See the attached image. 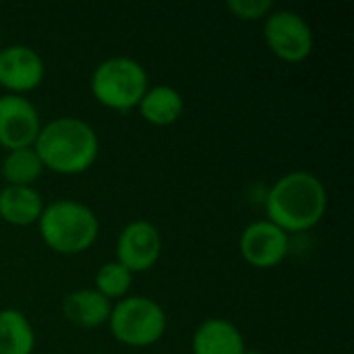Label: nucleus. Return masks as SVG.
<instances>
[{
  "label": "nucleus",
  "mask_w": 354,
  "mask_h": 354,
  "mask_svg": "<svg viewBox=\"0 0 354 354\" xmlns=\"http://www.w3.org/2000/svg\"><path fill=\"white\" fill-rule=\"evenodd\" d=\"M326 209V185L319 176L305 170L280 176L266 197V220L282 228L288 236L292 232H307L315 228L324 220Z\"/></svg>",
  "instance_id": "nucleus-1"
},
{
  "label": "nucleus",
  "mask_w": 354,
  "mask_h": 354,
  "mask_svg": "<svg viewBox=\"0 0 354 354\" xmlns=\"http://www.w3.org/2000/svg\"><path fill=\"white\" fill-rule=\"evenodd\" d=\"M44 170L75 176L87 172L100 153L95 129L77 116H60L41 124L33 143Z\"/></svg>",
  "instance_id": "nucleus-2"
},
{
  "label": "nucleus",
  "mask_w": 354,
  "mask_h": 354,
  "mask_svg": "<svg viewBox=\"0 0 354 354\" xmlns=\"http://www.w3.org/2000/svg\"><path fill=\"white\" fill-rule=\"evenodd\" d=\"M39 236L58 255H79L93 247L100 234L95 212L77 199L48 203L37 220Z\"/></svg>",
  "instance_id": "nucleus-3"
},
{
  "label": "nucleus",
  "mask_w": 354,
  "mask_h": 354,
  "mask_svg": "<svg viewBox=\"0 0 354 354\" xmlns=\"http://www.w3.org/2000/svg\"><path fill=\"white\" fill-rule=\"evenodd\" d=\"M89 87L97 104L104 108L129 112L139 106L149 87V77L139 60L129 56H112L93 68Z\"/></svg>",
  "instance_id": "nucleus-4"
},
{
  "label": "nucleus",
  "mask_w": 354,
  "mask_h": 354,
  "mask_svg": "<svg viewBox=\"0 0 354 354\" xmlns=\"http://www.w3.org/2000/svg\"><path fill=\"white\" fill-rule=\"evenodd\" d=\"M108 328L120 344L131 348H147L162 340L168 328V317L162 305L153 299L133 295L112 305Z\"/></svg>",
  "instance_id": "nucleus-5"
},
{
  "label": "nucleus",
  "mask_w": 354,
  "mask_h": 354,
  "mask_svg": "<svg viewBox=\"0 0 354 354\" xmlns=\"http://www.w3.org/2000/svg\"><path fill=\"white\" fill-rule=\"evenodd\" d=\"M263 39L276 58L290 64L307 60L315 46L311 25L303 15L288 8H274L263 19Z\"/></svg>",
  "instance_id": "nucleus-6"
},
{
  "label": "nucleus",
  "mask_w": 354,
  "mask_h": 354,
  "mask_svg": "<svg viewBox=\"0 0 354 354\" xmlns=\"http://www.w3.org/2000/svg\"><path fill=\"white\" fill-rule=\"evenodd\" d=\"M162 255V234L147 220L129 222L116 239V261L133 274L151 270Z\"/></svg>",
  "instance_id": "nucleus-7"
},
{
  "label": "nucleus",
  "mask_w": 354,
  "mask_h": 354,
  "mask_svg": "<svg viewBox=\"0 0 354 354\" xmlns=\"http://www.w3.org/2000/svg\"><path fill=\"white\" fill-rule=\"evenodd\" d=\"M243 259L257 270H272L280 266L290 249L288 234L270 220H257L245 226L239 239Z\"/></svg>",
  "instance_id": "nucleus-8"
},
{
  "label": "nucleus",
  "mask_w": 354,
  "mask_h": 354,
  "mask_svg": "<svg viewBox=\"0 0 354 354\" xmlns=\"http://www.w3.org/2000/svg\"><path fill=\"white\" fill-rule=\"evenodd\" d=\"M41 129L39 112L25 95H0V147L12 151L33 147Z\"/></svg>",
  "instance_id": "nucleus-9"
},
{
  "label": "nucleus",
  "mask_w": 354,
  "mask_h": 354,
  "mask_svg": "<svg viewBox=\"0 0 354 354\" xmlns=\"http://www.w3.org/2000/svg\"><path fill=\"white\" fill-rule=\"evenodd\" d=\"M44 75L46 64L37 50L23 44L0 48V87H4L8 93L25 95L37 89L44 81Z\"/></svg>",
  "instance_id": "nucleus-10"
},
{
  "label": "nucleus",
  "mask_w": 354,
  "mask_h": 354,
  "mask_svg": "<svg viewBox=\"0 0 354 354\" xmlns=\"http://www.w3.org/2000/svg\"><path fill=\"white\" fill-rule=\"evenodd\" d=\"M191 348L193 354H247L241 330L222 317H212L199 324L193 334Z\"/></svg>",
  "instance_id": "nucleus-11"
},
{
  "label": "nucleus",
  "mask_w": 354,
  "mask_h": 354,
  "mask_svg": "<svg viewBox=\"0 0 354 354\" xmlns=\"http://www.w3.org/2000/svg\"><path fill=\"white\" fill-rule=\"evenodd\" d=\"M112 303L102 297L95 288H79L64 297L62 313L64 319L81 330H95L108 324Z\"/></svg>",
  "instance_id": "nucleus-12"
},
{
  "label": "nucleus",
  "mask_w": 354,
  "mask_h": 354,
  "mask_svg": "<svg viewBox=\"0 0 354 354\" xmlns=\"http://www.w3.org/2000/svg\"><path fill=\"white\" fill-rule=\"evenodd\" d=\"M46 203L35 187H10L0 189V220L10 226L37 224Z\"/></svg>",
  "instance_id": "nucleus-13"
},
{
  "label": "nucleus",
  "mask_w": 354,
  "mask_h": 354,
  "mask_svg": "<svg viewBox=\"0 0 354 354\" xmlns=\"http://www.w3.org/2000/svg\"><path fill=\"white\" fill-rule=\"evenodd\" d=\"M137 108H139V114L143 116V120H147L149 124L170 127L183 116L185 97L172 85L160 83V85L147 87V91L143 93Z\"/></svg>",
  "instance_id": "nucleus-14"
},
{
  "label": "nucleus",
  "mask_w": 354,
  "mask_h": 354,
  "mask_svg": "<svg viewBox=\"0 0 354 354\" xmlns=\"http://www.w3.org/2000/svg\"><path fill=\"white\" fill-rule=\"evenodd\" d=\"M35 330L19 309H0V354H31Z\"/></svg>",
  "instance_id": "nucleus-15"
},
{
  "label": "nucleus",
  "mask_w": 354,
  "mask_h": 354,
  "mask_svg": "<svg viewBox=\"0 0 354 354\" xmlns=\"http://www.w3.org/2000/svg\"><path fill=\"white\" fill-rule=\"evenodd\" d=\"M44 174V164L33 147L6 151L0 164V176L10 187H33Z\"/></svg>",
  "instance_id": "nucleus-16"
},
{
  "label": "nucleus",
  "mask_w": 354,
  "mask_h": 354,
  "mask_svg": "<svg viewBox=\"0 0 354 354\" xmlns=\"http://www.w3.org/2000/svg\"><path fill=\"white\" fill-rule=\"evenodd\" d=\"M133 272H129L122 263L108 261L104 263L95 274V290L106 297L108 301H120L129 297V290L133 286Z\"/></svg>",
  "instance_id": "nucleus-17"
},
{
  "label": "nucleus",
  "mask_w": 354,
  "mask_h": 354,
  "mask_svg": "<svg viewBox=\"0 0 354 354\" xmlns=\"http://www.w3.org/2000/svg\"><path fill=\"white\" fill-rule=\"evenodd\" d=\"M226 8L241 21H259L274 10L272 0H228Z\"/></svg>",
  "instance_id": "nucleus-18"
},
{
  "label": "nucleus",
  "mask_w": 354,
  "mask_h": 354,
  "mask_svg": "<svg viewBox=\"0 0 354 354\" xmlns=\"http://www.w3.org/2000/svg\"><path fill=\"white\" fill-rule=\"evenodd\" d=\"M0 48H2V35H0Z\"/></svg>",
  "instance_id": "nucleus-19"
}]
</instances>
